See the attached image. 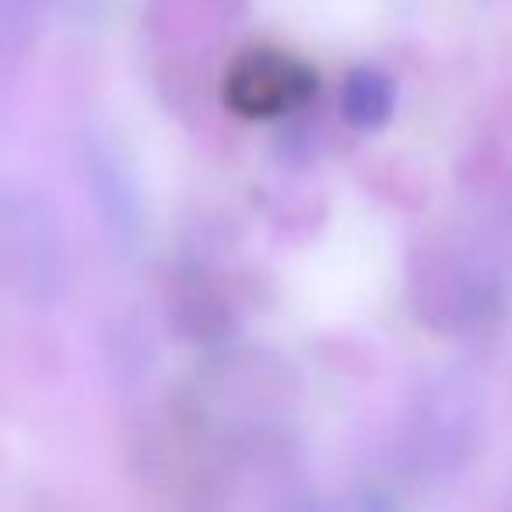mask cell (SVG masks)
<instances>
[{
    "instance_id": "obj_1",
    "label": "cell",
    "mask_w": 512,
    "mask_h": 512,
    "mask_svg": "<svg viewBox=\"0 0 512 512\" xmlns=\"http://www.w3.org/2000/svg\"><path fill=\"white\" fill-rule=\"evenodd\" d=\"M313 85L316 78L306 64L274 50H253L235 60V67L228 71L225 99L235 113L267 120V116H278L306 102Z\"/></svg>"
}]
</instances>
